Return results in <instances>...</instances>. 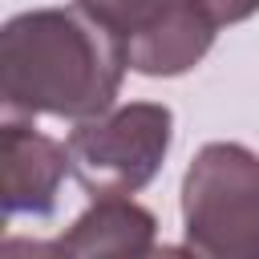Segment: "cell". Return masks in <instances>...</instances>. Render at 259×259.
I'll list each match as a JSON object with an SVG mask.
<instances>
[{
    "mask_svg": "<svg viewBox=\"0 0 259 259\" xmlns=\"http://www.w3.org/2000/svg\"><path fill=\"white\" fill-rule=\"evenodd\" d=\"M125 49L89 8L20 12L0 32V97L16 113L97 117L113 105Z\"/></svg>",
    "mask_w": 259,
    "mask_h": 259,
    "instance_id": "1",
    "label": "cell"
},
{
    "mask_svg": "<svg viewBox=\"0 0 259 259\" xmlns=\"http://www.w3.org/2000/svg\"><path fill=\"white\" fill-rule=\"evenodd\" d=\"M186 247L210 259H259V154L210 142L182 178Z\"/></svg>",
    "mask_w": 259,
    "mask_h": 259,
    "instance_id": "2",
    "label": "cell"
},
{
    "mask_svg": "<svg viewBox=\"0 0 259 259\" xmlns=\"http://www.w3.org/2000/svg\"><path fill=\"white\" fill-rule=\"evenodd\" d=\"M170 138H174L170 109L154 101H134L85 117L69 134V162L77 182L93 198L134 194L162 170Z\"/></svg>",
    "mask_w": 259,
    "mask_h": 259,
    "instance_id": "3",
    "label": "cell"
},
{
    "mask_svg": "<svg viewBox=\"0 0 259 259\" xmlns=\"http://www.w3.org/2000/svg\"><path fill=\"white\" fill-rule=\"evenodd\" d=\"M214 28L219 20L202 0H142L121 24L117 40L130 69L146 77H178L206 57Z\"/></svg>",
    "mask_w": 259,
    "mask_h": 259,
    "instance_id": "4",
    "label": "cell"
},
{
    "mask_svg": "<svg viewBox=\"0 0 259 259\" xmlns=\"http://www.w3.org/2000/svg\"><path fill=\"white\" fill-rule=\"evenodd\" d=\"M69 146L49 134L8 121L0 130V202L4 214H53L61 178L69 174Z\"/></svg>",
    "mask_w": 259,
    "mask_h": 259,
    "instance_id": "5",
    "label": "cell"
},
{
    "mask_svg": "<svg viewBox=\"0 0 259 259\" xmlns=\"http://www.w3.org/2000/svg\"><path fill=\"white\" fill-rule=\"evenodd\" d=\"M154 214L125 194L93 198V206L49 247L61 255H146L154 251Z\"/></svg>",
    "mask_w": 259,
    "mask_h": 259,
    "instance_id": "6",
    "label": "cell"
},
{
    "mask_svg": "<svg viewBox=\"0 0 259 259\" xmlns=\"http://www.w3.org/2000/svg\"><path fill=\"white\" fill-rule=\"evenodd\" d=\"M202 4L210 8V16L219 24H239L251 12H259V0H202Z\"/></svg>",
    "mask_w": 259,
    "mask_h": 259,
    "instance_id": "7",
    "label": "cell"
}]
</instances>
